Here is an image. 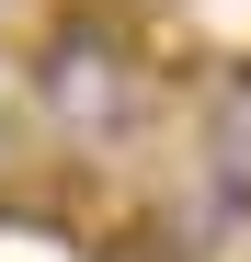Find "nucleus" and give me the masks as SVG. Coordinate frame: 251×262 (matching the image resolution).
I'll list each match as a JSON object with an SVG mask.
<instances>
[{
  "mask_svg": "<svg viewBox=\"0 0 251 262\" xmlns=\"http://www.w3.org/2000/svg\"><path fill=\"white\" fill-rule=\"evenodd\" d=\"M240 262H251V239H240Z\"/></svg>",
  "mask_w": 251,
  "mask_h": 262,
  "instance_id": "f03ea898",
  "label": "nucleus"
},
{
  "mask_svg": "<svg viewBox=\"0 0 251 262\" xmlns=\"http://www.w3.org/2000/svg\"><path fill=\"white\" fill-rule=\"evenodd\" d=\"M23 92H34V114H46V137L126 148L160 114V57L137 46L126 12H69L57 0V12L34 23V46H23Z\"/></svg>",
  "mask_w": 251,
  "mask_h": 262,
  "instance_id": "f257e3e1",
  "label": "nucleus"
}]
</instances>
